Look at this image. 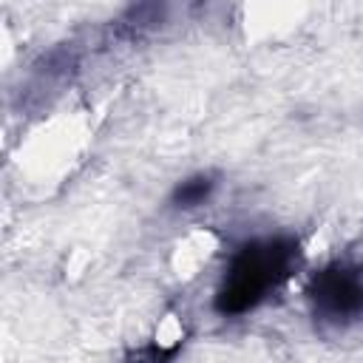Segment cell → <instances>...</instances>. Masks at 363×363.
Listing matches in <instances>:
<instances>
[{
  "mask_svg": "<svg viewBox=\"0 0 363 363\" xmlns=\"http://www.w3.org/2000/svg\"><path fill=\"white\" fill-rule=\"evenodd\" d=\"M213 187H216L213 176L199 173V176H193V179H184V182L176 187L173 201H176L179 207H199V204H204V199L213 193Z\"/></svg>",
  "mask_w": 363,
  "mask_h": 363,
  "instance_id": "cell-3",
  "label": "cell"
},
{
  "mask_svg": "<svg viewBox=\"0 0 363 363\" xmlns=\"http://www.w3.org/2000/svg\"><path fill=\"white\" fill-rule=\"evenodd\" d=\"M315 309L329 320H349L363 312V275L352 267H332L315 278Z\"/></svg>",
  "mask_w": 363,
  "mask_h": 363,
  "instance_id": "cell-2",
  "label": "cell"
},
{
  "mask_svg": "<svg viewBox=\"0 0 363 363\" xmlns=\"http://www.w3.org/2000/svg\"><path fill=\"white\" fill-rule=\"evenodd\" d=\"M295 247L289 241H267V244H252L244 247L227 275L224 289L216 298V306L224 315H238L255 306L269 286H275L278 278L286 275L292 264Z\"/></svg>",
  "mask_w": 363,
  "mask_h": 363,
  "instance_id": "cell-1",
  "label": "cell"
},
{
  "mask_svg": "<svg viewBox=\"0 0 363 363\" xmlns=\"http://www.w3.org/2000/svg\"><path fill=\"white\" fill-rule=\"evenodd\" d=\"M173 354V346H164V343H159V346H150V349H142V352H136L128 363H162V360H167Z\"/></svg>",
  "mask_w": 363,
  "mask_h": 363,
  "instance_id": "cell-4",
  "label": "cell"
}]
</instances>
